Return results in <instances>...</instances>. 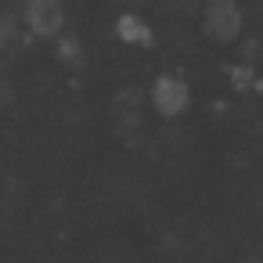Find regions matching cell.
<instances>
[{"instance_id": "cell-5", "label": "cell", "mask_w": 263, "mask_h": 263, "mask_svg": "<svg viewBox=\"0 0 263 263\" xmlns=\"http://www.w3.org/2000/svg\"><path fill=\"white\" fill-rule=\"evenodd\" d=\"M58 58L65 65H83V44L76 36H58Z\"/></svg>"}, {"instance_id": "cell-4", "label": "cell", "mask_w": 263, "mask_h": 263, "mask_svg": "<svg viewBox=\"0 0 263 263\" xmlns=\"http://www.w3.org/2000/svg\"><path fill=\"white\" fill-rule=\"evenodd\" d=\"M116 36H119L123 44H141V47L152 44V29H148V22H144L141 15H134V11H126V15L116 18Z\"/></svg>"}, {"instance_id": "cell-1", "label": "cell", "mask_w": 263, "mask_h": 263, "mask_svg": "<svg viewBox=\"0 0 263 263\" xmlns=\"http://www.w3.org/2000/svg\"><path fill=\"white\" fill-rule=\"evenodd\" d=\"M18 15H22L29 36H40V40L62 36V26H65L62 0H22V11Z\"/></svg>"}, {"instance_id": "cell-2", "label": "cell", "mask_w": 263, "mask_h": 263, "mask_svg": "<svg viewBox=\"0 0 263 263\" xmlns=\"http://www.w3.org/2000/svg\"><path fill=\"white\" fill-rule=\"evenodd\" d=\"M187 83L180 80V76H159L155 83H152V105H155V112L159 116H166V119H173V116H180L184 108H187Z\"/></svg>"}, {"instance_id": "cell-6", "label": "cell", "mask_w": 263, "mask_h": 263, "mask_svg": "<svg viewBox=\"0 0 263 263\" xmlns=\"http://www.w3.org/2000/svg\"><path fill=\"white\" fill-rule=\"evenodd\" d=\"M11 94H15V90H11V80L4 76V69H0V108L11 105Z\"/></svg>"}, {"instance_id": "cell-3", "label": "cell", "mask_w": 263, "mask_h": 263, "mask_svg": "<svg viewBox=\"0 0 263 263\" xmlns=\"http://www.w3.org/2000/svg\"><path fill=\"white\" fill-rule=\"evenodd\" d=\"M29 40V29L18 11H0V51H18Z\"/></svg>"}]
</instances>
